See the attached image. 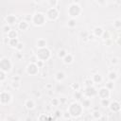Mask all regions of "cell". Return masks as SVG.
<instances>
[{
    "mask_svg": "<svg viewBox=\"0 0 121 121\" xmlns=\"http://www.w3.org/2000/svg\"><path fill=\"white\" fill-rule=\"evenodd\" d=\"M67 12L71 18L75 19L76 17H78L81 13V7L77 2H72L70 4V6L68 7Z\"/></svg>",
    "mask_w": 121,
    "mask_h": 121,
    "instance_id": "obj_1",
    "label": "cell"
},
{
    "mask_svg": "<svg viewBox=\"0 0 121 121\" xmlns=\"http://www.w3.org/2000/svg\"><path fill=\"white\" fill-rule=\"evenodd\" d=\"M82 107L79 103L78 102H74L69 106V109L67 110V112H69L70 116L72 117H78L81 113H82Z\"/></svg>",
    "mask_w": 121,
    "mask_h": 121,
    "instance_id": "obj_2",
    "label": "cell"
},
{
    "mask_svg": "<svg viewBox=\"0 0 121 121\" xmlns=\"http://www.w3.org/2000/svg\"><path fill=\"white\" fill-rule=\"evenodd\" d=\"M31 21H32L33 25H35V26H43L45 21H46L45 14H43L42 12H36V13L33 14V16L31 18Z\"/></svg>",
    "mask_w": 121,
    "mask_h": 121,
    "instance_id": "obj_3",
    "label": "cell"
},
{
    "mask_svg": "<svg viewBox=\"0 0 121 121\" xmlns=\"http://www.w3.org/2000/svg\"><path fill=\"white\" fill-rule=\"evenodd\" d=\"M11 67H12V63L10 61L9 59L8 58H2L0 60V70L7 73V72H9L11 70Z\"/></svg>",
    "mask_w": 121,
    "mask_h": 121,
    "instance_id": "obj_4",
    "label": "cell"
},
{
    "mask_svg": "<svg viewBox=\"0 0 121 121\" xmlns=\"http://www.w3.org/2000/svg\"><path fill=\"white\" fill-rule=\"evenodd\" d=\"M50 58V51L44 47V48H41L38 50V53H37V60L39 59V60H42V61H45L46 60H48Z\"/></svg>",
    "mask_w": 121,
    "mask_h": 121,
    "instance_id": "obj_5",
    "label": "cell"
},
{
    "mask_svg": "<svg viewBox=\"0 0 121 121\" xmlns=\"http://www.w3.org/2000/svg\"><path fill=\"white\" fill-rule=\"evenodd\" d=\"M45 17L48 18L49 20H56L59 17V10L56 8H49L46 10Z\"/></svg>",
    "mask_w": 121,
    "mask_h": 121,
    "instance_id": "obj_6",
    "label": "cell"
},
{
    "mask_svg": "<svg viewBox=\"0 0 121 121\" xmlns=\"http://www.w3.org/2000/svg\"><path fill=\"white\" fill-rule=\"evenodd\" d=\"M38 71H39V67L37 66L36 63H29L27 66H26V72L28 75H31V76H35L38 74Z\"/></svg>",
    "mask_w": 121,
    "mask_h": 121,
    "instance_id": "obj_7",
    "label": "cell"
},
{
    "mask_svg": "<svg viewBox=\"0 0 121 121\" xmlns=\"http://www.w3.org/2000/svg\"><path fill=\"white\" fill-rule=\"evenodd\" d=\"M96 95L100 97V99H105V98H109V97H110L111 92H110V90H108L106 87H104V88L99 89V90L97 91V94H96Z\"/></svg>",
    "mask_w": 121,
    "mask_h": 121,
    "instance_id": "obj_8",
    "label": "cell"
},
{
    "mask_svg": "<svg viewBox=\"0 0 121 121\" xmlns=\"http://www.w3.org/2000/svg\"><path fill=\"white\" fill-rule=\"evenodd\" d=\"M96 94H97V91H96V89H95L94 86L86 87L85 90H84V95H85L87 98H90V97L95 95Z\"/></svg>",
    "mask_w": 121,
    "mask_h": 121,
    "instance_id": "obj_9",
    "label": "cell"
},
{
    "mask_svg": "<svg viewBox=\"0 0 121 121\" xmlns=\"http://www.w3.org/2000/svg\"><path fill=\"white\" fill-rule=\"evenodd\" d=\"M11 95L8 92H1L0 93V103L2 104H7L10 101Z\"/></svg>",
    "mask_w": 121,
    "mask_h": 121,
    "instance_id": "obj_10",
    "label": "cell"
},
{
    "mask_svg": "<svg viewBox=\"0 0 121 121\" xmlns=\"http://www.w3.org/2000/svg\"><path fill=\"white\" fill-rule=\"evenodd\" d=\"M110 109L112 112H118L120 111V104L118 101H113V102H111L110 105H109Z\"/></svg>",
    "mask_w": 121,
    "mask_h": 121,
    "instance_id": "obj_11",
    "label": "cell"
},
{
    "mask_svg": "<svg viewBox=\"0 0 121 121\" xmlns=\"http://www.w3.org/2000/svg\"><path fill=\"white\" fill-rule=\"evenodd\" d=\"M6 22H7V25H9V26L14 25V24L17 22V18L15 17V15L10 14V15H8V16L6 17Z\"/></svg>",
    "mask_w": 121,
    "mask_h": 121,
    "instance_id": "obj_12",
    "label": "cell"
},
{
    "mask_svg": "<svg viewBox=\"0 0 121 121\" xmlns=\"http://www.w3.org/2000/svg\"><path fill=\"white\" fill-rule=\"evenodd\" d=\"M28 26H29V24H28V22L26 21V20H22V21L18 24V27H19L20 30H26V29L28 28Z\"/></svg>",
    "mask_w": 121,
    "mask_h": 121,
    "instance_id": "obj_13",
    "label": "cell"
},
{
    "mask_svg": "<svg viewBox=\"0 0 121 121\" xmlns=\"http://www.w3.org/2000/svg\"><path fill=\"white\" fill-rule=\"evenodd\" d=\"M81 107L82 108H85V109H88L90 106H91V100L90 98H87V97H83L81 99Z\"/></svg>",
    "mask_w": 121,
    "mask_h": 121,
    "instance_id": "obj_14",
    "label": "cell"
},
{
    "mask_svg": "<svg viewBox=\"0 0 121 121\" xmlns=\"http://www.w3.org/2000/svg\"><path fill=\"white\" fill-rule=\"evenodd\" d=\"M62 60H63V62H64V63H66V64H70V63H72V62H73L74 58H73V56H72L71 54L67 53V54L63 57Z\"/></svg>",
    "mask_w": 121,
    "mask_h": 121,
    "instance_id": "obj_15",
    "label": "cell"
},
{
    "mask_svg": "<svg viewBox=\"0 0 121 121\" xmlns=\"http://www.w3.org/2000/svg\"><path fill=\"white\" fill-rule=\"evenodd\" d=\"M55 78H56L57 81L60 82V81H62V80L65 78V74H64L63 72H61V71H59V72H57V74L55 75Z\"/></svg>",
    "mask_w": 121,
    "mask_h": 121,
    "instance_id": "obj_16",
    "label": "cell"
},
{
    "mask_svg": "<svg viewBox=\"0 0 121 121\" xmlns=\"http://www.w3.org/2000/svg\"><path fill=\"white\" fill-rule=\"evenodd\" d=\"M25 106H26V108L27 110H32V109H34V107H35V103H34V101H33L32 99H27V100L25 102Z\"/></svg>",
    "mask_w": 121,
    "mask_h": 121,
    "instance_id": "obj_17",
    "label": "cell"
},
{
    "mask_svg": "<svg viewBox=\"0 0 121 121\" xmlns=\"http://www.w3.org/2000/svg\"><path fill=\"white\" fill-rule=\"evenodd\" d=\"M37 47H38L39 49L46 47V41H45L44 39H39V40L37 41Z\"/></svg>",
    "mask_w": 121,
    "mask_h": 121,
    "instance_id": "obj_18",
    "label": "cell"
},
{
    "mask_svg": "<svg viewBox=\"0 0 121 121\" xmlns=\"http://www.w3.org/2000/svg\"><path fill=\"white\" fill-rule=\"evenodd\" d=\"M92 80H93V82L100 83V82L102 81V77H101V75H99V74H95V75L93 76Z\"/></svg>",
    "mask_w": 121,
    "mask_h": 121,
    "instance_id": "obj_19",
    "label": "cell"
},
{
    "mask_svg": "<svg viewBox=\"0 0 121 121\" xmlns=\"http://www.w3.org/2000/svg\"><path fill=\"white\" fill-rule=\"evenodd\" d=\"M109 77V79H110V81H114V80H116V78H117V74H116V72H114V71H111L110 73H109V75H108Z\"/></svg>",
    "mask_w": 121,
    "mask_h": 121,
    "instance_id": "obj_20",
    "label": "cell"
},
{
    "mask_svg": "<svg viewBox=\"0 0 121 121\" xmlns=\"http://www.w3.org/2000/svg\"><path fill=\"white\" fill-rule=\"evenodd\" d=\"M18 43H19L18 38H16V39H9V46H11V47H16Z\"/></svg>",
    "mask_w": 121,
    "mask_h": 121,
    "instance_id": "obj_21",
    "label": "cell"
},
{
    "mask_svg": "<svg viewBox=\"0 0 121 121\" xmlns=\"http://www.w3.org/2000/svg\"><path fill=\"white\" fill-rule=\"evenodd\" d=\"M103 29H102V27H100V26H97V27H95V29H94V34L95 35V36H99V37H101V35H102V33H103Z\"/></svg>",
    "mask_w": 121,
    "mask_h": 121,
    "instance_id": "obj_22",
    "label": "cell"
},
{
    "mask_svg": "<svg viewBox=\"0 0 121 121\" xmlns=\"http://www.w3.org/2000/svg\"><path fill=\"white\" fill-rule=\"evenodd\" d=\"M17 36H18L17 32H16L15 30H12V29L8 33V37H9V39H16Z\"/></svg>",
    "mask_w": 121,
    "mask_h": 121,
    "instance_id": "obj_23",
    "label": "cell"
},
{
    "mask_svg": "<svg viewBox=\"0 0 121 121\" xmlns=\"http://www.w3.org/2000/svg\"><path fill=\"white\" fill-rule=\"evenodd\" d=\"M111 101L109 98H105V99H100V105L102 107H109Z\"/></svg>",
    "mask_w": 121,
    "mask_h": 121,
    "instance_id": "obj_24",
    "label": "cell"
},
{
    "mask_svg": "<svg viewBox=\"0 0 121 121\" xmlns=\"http://www.w3.org/2000/svg\"><path fill=\"white\" fill-rule=\"evenodd\" d=\"M76 19H73V18H70L69 20H68V26L69 27H75L76 26Z\"/></svg>",
    "mask_w": 121,
    "mask_h": 121,
    "instance_id": "obj_25",
    "label": "cell"
},
{
    "mask_svg": "<svg viewBox=\"0 0 121 121\" xmlns=\"http://www.w3.org/2000/svg\"><path fill=\"white\" fill-rule=\"evenodd\" d=\"M113 26L116 29H120V27H121V20L120 19H116L113 22Z\"/></svg>",
    "mask_w": 121,
    "mask_h": 121,
    "instance_id": "obj_26",
    "label": "cell"
},
{
    "mask_svg": "<svg viewBox=\"0 0 121 121\" xmlns=\"http://www.w3.org/2000/svg\"><path fill=\"white\" fill-rule=\"evenodd\" d=\"M93 117L95 118V119H100L101 118V116H102V114L100 113V112L99 111H95L94 112H93Z\"/></svg>",
    "mask_w": 121,
    "mask_h": 121,
    "instance_id": "obj_27",
    "label": "cell"
},
{
    "mask_svg": "<svg viewBox=\"0 0 121 121\" xmlns=\"http://www.w3.org/2000/svg\"><path fill=\"white\" fill-rule=\"evenodd\" d=\"M38 120H39V121H49V117H48L46 114H44V113H42V114L39 116Z\"/></svg>",
    "mask_w": 121,
    "mask_h": 121,
    "instance_id": "obj_28",
    "label": "cell"
},
{
    "mask_svg": "<svg viewBox=\"0 0 121 121\" xmlns=\"http://www.w3.org/2000/svg\"><path fill=\"white\" fill-rule=\"evenodd\" d=\"M66 54H67V52H66V50H65V49H60V50L58 52V57H59V58L63 59V57H64Z\"/></svg>",
    "mask_w": 121,
    "mask_h": 121,
    "instance_id": "obj_29",
    "label": "cell"
},
{
    "mask_svg": "<svg viewBox=\"0 0 121 121\" xmlns=\"http://www.w3.org/2000/svg\"><path fill=\"white\" fill-rule=\"evenodd\" d=\"M93 80L91 79V78H87V79H85L84 80V84H85V87H91V86H93Z\"/></svg>",
    "mask_w": 121,
    "mask_h": 121,
    "instance_id": "obj_30",
    "label": "cell"
},
{
    "mask_svg": "<svg viewBox=\"0 0 121 121\" xmlns=\"http://www.w3.org/2000/svg\"><path fill=\"white\" fill-rule=\"evenodd\" d=\"M101 37H102V39H103L104 41L109 40V39H110V33H109L108 31H103V33H102Z\"/></svg>",
    "mask_w": 121,
    "mask_h": 121,
    "instance_id": "obj_31",
    "label": "cell"
},
{
    "mask_svg": "<svg viewBox=\"0 0 121 121\" xmlns=\"http://www.w3.org/2000/svg\"><path fill=\"white\" fill-rule=\"evenodd\" d=\"M74 97H75L76 99L79 100V99L82 98V94H81L80 92H78V91H76V93L74 94Z\"/></svg>",
    "mask_w": 121,
    "mask_h": 121,
    "instance_id": "obj_32",
    "label": "cell"
},
{
    "mask_svg": "<svg viewBox=\"0 0 121 121\" xmlns=\"http://www.w3.org/2000/svg\"><path fill=\"white\" fill-rule=\"evenodd\" d=\"M58 1H56V0H49L48 1V4L50 5V8H56V6L58 5Z\"/></svg>",
    "mask_w": 121,
    "mask_h": 121,
    "instance_id": "obj_33",
    "label": "cell"
},
{
    "mask_svg": "<svg viewBox=\"0 0 121 121\" xmlns=\"http://www.w3.org/2000/svg\"><path fill=\"white\" fill-rule=\"evenodd\" d=\"M3 30H4V32H5V33H7V34H8V33L11 30V29H10V26H9V25H5V26H3Z\"/></svg>",
    "mask_w": 121,
    "mask_h": 121,
    "instance_id": "obj_34",
    "label": "cell"
},
{
    "mask_svg": "<svg viewBox=\"0 0 121 121\" xmlns=\"http://www.w3.org/2000/svg\"><path fill=\"white\" fill-rule=\"evenodd\" d=\"M11 86L13 87V88H15V89H18L19 87H20V82L19 81H12L11 82Z\"/></svg>",
    "mask_w": 121,
    "mask_h": 121,
    "instance_id": "obj_35",
    "label": "cell"
},
{
    "mask_svg": "<svg viewBox=\"0 0 121 121\" xmlns=\"http://www.w3.org/2000/svg\"><path fill=\"white\" fill-rule=\"evenodd\" d=\"M5 79H6V73L0 70V82L1 81H4Z\"/></svg>",
    "mask_w": 121,
    "mask_h": 121,
    "instance_id": "obj_36",
    "label": "cell"
},
{
    "mask_svg": "<svg viewBox=\"0 0 121 121\" xmlns=\"http://www.w3.org/2000/svg\"><path fill=\"white\" fill-rule=\"evenodd\" d=\"M106 88H107L108 90H112V89L113 88V82H112V81H109V82L106 84Z\"/></svg>",
    "mask_w": 121,
    "mask_h": 121,
    "instance_id": "obj_37",
    "label": "cell"
},
{
    "mask_svg": "<svg viewBox=\"0 0 121 121\" xmlns=\"http://www.w3.org/2000/svg\"><path fill=\"white\" fill-rule=\"evenodd\" d=\"M59 103H60V100H59L58 98H53V99L51 100V104H52L53 106H57Z\"/></svg>",
    "mask_w": 121,
    "mask_h": 121,
    "instance_id": "obj_38",
    "label": "cell"
},
{
    "mask_svg": "<svg viewBox=\"0 0 121 121\" xmlns=\"http://www.w3.org/2000/svg\"><path fill=\"white\" fill-rule=\"evenodd\" d=\"M111 62H112V64H113V65L117 64V63H118V58H112V59L111 60Z\"/></svg>",
    "mask_w": 121,
    "mask_h": 121,
    "instance_id": "obj_39",
    "label": "cell"
},
{
    "mask_svg": "<svg viewBox=\"0 0 121 121\" xmlns=\"http://www.w3.org/2000/svg\"><path fill=\"white\" fill-rule=\"evenodd\" d=\"M15 48H16V49H17L18 51H21V50L23 49V43H19L17 44V46H16Z\"/></svg>",
    "mask_w": 121,
    "mask_h": 121,
    "instance_id": "obj_40",
    "label": "cell"
},
{
    "mask_svg": "<svg viewBox=\"0 0 121 121\" xmlns=\"http://www.w3.org/2000/svg\"><path fill=\"white\" fill-rule=\"evenodd\" d=\"M72 88H74L76 91H78V89H79L78 83H74V84H72Z\"/></svg>",
    "mask_w": 121,
    "mask_h": 121,
    "instance_id": "obj_41",
    "label": "cell"
},
{
    "mask_svg": "<svg viewBox=\"0 0 121 121\" xmlns=\"http://www.w3.org/2000/svg\"><path fill=\"white\" fill-rule=\"evenodd\" d=\"M55 115H56V117H60V116H61V112H60V111H56Z\"/></svg>",
    "mask_w": 121,
    "mask_h": 121,
    "instance_id": "obj_42",
    "label": "cell"
},
{
    "mask_svg": "<svg viewBox=\"0 0 121 121\" xmlns=\"http://www.w3.org/2000/svg\"><path fill=\"white\" fill-rule=\"evenodd\" d=\"M63 116H64V118H66V119H67V118H69V117H70V114H69V112H65L63 113Z\"/></svg>",
    "mask_w": 121,
    "mask_h": 121,
    "instance_id": "obj_43",
    "label": "cell"
},
{
    "mask_svg": "<svg viewBox=\"0 0 121 121\" xmlns=\"http://www.w3.org/2000/svg\"><path fill=\"white\" fill-rule=\"evenodd\" d=\"M12 79H13L14 81H20V78H19V77H14Z\"/></svg>",
    "mask_w": 121,
    "mask_h": 121,
    "instance_id": "obj_44",
    "label": "cell"
},
{
    "mask_svg": "<svg viewBox=\"0 0 121 121\" xmlns=\"http://www.w3.org/2000/svg\"><path fill=\"white\" fill-rule=\"evenodd\" d=\"M98 120H99V121H105V120H103V119H102V116H101V118H100V119H98Z\"/></svg>",
    "mask_w": 121,
    "mask_h": 121,
    "instance_id": "obj_45",
    "label": "cell"
},
{
    "mask_svg": "<svg viewBox=\"0 0 121 121\" xmlns=\"http://www.w3.org/2000/svg\"><path fill=\"white\" fill-rule=\"evenodd\" d=\"M65 121H67V120H65Z\"/></svg>",
    "mask_w": 121,
    "mask_h": 121,
    "instance_id": "obj_46",
    "label": "cell"
}]
</instances>
